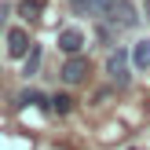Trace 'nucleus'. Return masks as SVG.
Wrapping results in <instances>:
<instances>
[{
    "label": "nucleus",
    "instance_id": "5",
    "mask_svg": "<svg viewBox=\"0 0 150 150\" xmlns=\"http://www.w3.org/2000/svg\"><path fill=\"white\" fill-rule=\"evenodd\" d=\"M110 4L114 0H70V11L81 15V18H103L110 11Z\"/></svg>",
    "mask_w": 150,
    "mask_h": 150
},
{
    "label": "nucleus",
    "instance_id": "9",
    "mask_svg": "<svg viewBox=\"0 0 150 150\" xmlns=\"http://www.w3.org/2000/svg\"><path fill=\"white\" fill-rule=\"evenodd\" d=\"M40 62H44V51H40V44H33V48H29V55H26V66H22V77H37Z\"/></svg>",
    "mask_w": 150,
    "mask_h": 150
},
{
    "label": "nucleus",
    "instance_id": "7",
    "mask_svg": "<svg viewBox=\"0 0 150 150\" xmlns=\"http://www.w3.org/2000/svg\"><path fill=\"white\" fill-rule=\"evenodd\" d=\"M132 70H150V40H136L132 44Z\"/></svg>",
    "mask_w": 150,
    "mask_h": 150
},
{
    "label": "nucleus",
    "instance_id": "12",
    "mask_svg": "<svg viewBox=\"0 0 150 150\" xmlns=\"http://www.w3.org/2000/svg\"><path fill=\"white\" fill-rule=\"evenodd\" d=\"M125 150H136V146H125Z\"/></svg>",
    "mask_w": 150,
    "mask_h": 150
},
{
    "label": "nucleus",
    "instance_id": "11",
    "mask_svg": "<svg viewBox=\"0 0 150 150\" xmlns=\"http://www.w3.org/2000/svg\"><path fill=\"white\" fill-rule=\"evenodd\" d=\"M4 22H7V4H0V33H4Z\"/></svg>",
    "mask_w": 150,
    "mask_h": 150
},
{
    "label": "nucleus",
    "instance_id": "8",
    "mask_svg": "<svg viewBox=\"0 0 150 150\" xmlns=\"http://www.w3.org/2000/svg\"><path fill=\"white\" fill-rule=\"evenodd\" d=\"M18 15L26 22H40L44 18V0H18Z\"/></svg>",
    "mask_w": 150,
    "mask_h": 150
},
{
    "label": "nucleus",
    "instance_id": "1",
    "mask_svg": "<svg viewBox=\"0 0 150 150\" xmlns=\"http://www.w3.org/2000/svg\"><path fill=\"white\" fill-rule=\"evenodd\" d=\"M106 73H110V84L114 88H128L132 84V51L114 48L106 59Z\"/></svg>",
    "mask_w": 150,
    "mask_h": 150
},
{
    "label": "nucleus",
    "instance_id": "2",
    "mask_svg": "<svg viewBox=\"0 0 150 150\" xmlns=\"http://www.w3.org/2000/svg\"><path fill=\"white\" fill-rule=\"evenodd\" d=\"M103 22H110L117 33H125V29L139 26V11L132 7V0H114V4H110V11L103 15Z\"/></svg>",
    "mask_w": 150,
    "mask_h": 150
},
{
    "label": "nucleus",
    "instance_id": "6",
    "mask_svg": "<svg viewBox=\"0 0 150 150\" xmlns=\"http://www.w3.org/2000/svg\"><path fill=\"white\" fill-rule=\"evenodd\" d=\"M81 48H84V33H81L77 26H66L62 33H59V51H62V55H81Z\"/></svg>",
    "mask_w": 150,
    "mask_h": 150
},
{
    "label": "nucleus",
    "instance_id": "10",
    "mask_svg": "<svg viewBox=\"0 0 150 150\" xmlns=\"http://www.w3.org/2000/svg\"><path fill=\"white\" fill-rule=\"evenodd\" d=\"M51 114H59V117L73 114V95L70 92H55V95H51Z\"/></svg>",
    "mask_w": 150,
    "mask_h": 150
},
{
    "label": "nucleus",
    "instance_id": "13",
    "mask_svg": "<svg viewBox=\"0 0 150 150\" xmlns=\"http://www.w3.org/2000/svg\"><path fill=\"white\" fill-rule=\"evenodd\" d=\"M146 11H150V0H146Z\"/></svg>",
    "mask_w": 150,
    "mask_h": 150
},
{
    "label": "nucleus",
    "instance_id": "3",
    "mask_svg": "<svg viewBox=\"0 0 150 150\" xmlns=\"http://www.w3.org/2000/svg\"><path fill=\"white\" fill-rule=\"evenodd\" d=\"M4 48H7V59H11V62H18V59L29 55L33 40H29V33H26L22 26H7V29H4Z\"/></svg>",
    "mask_w": 150,
    "mask_h": 150
},
{
    "label": "nucleus",
    "instance_id": "4",
    "mask_svg": "<svg viewBox=\"0 0 150 150\" xmlns=\"http://www.w3.org/2000/svg\"><path fill=\"white\" fill-rule=\"evenodd\" d=\"M88 73H92V66H88L84 55H66L62 70H59V81H62V84H84Z\"/></svg>",
    "mask_w": 150,
    "mask_h": 150
}]
</instances>
